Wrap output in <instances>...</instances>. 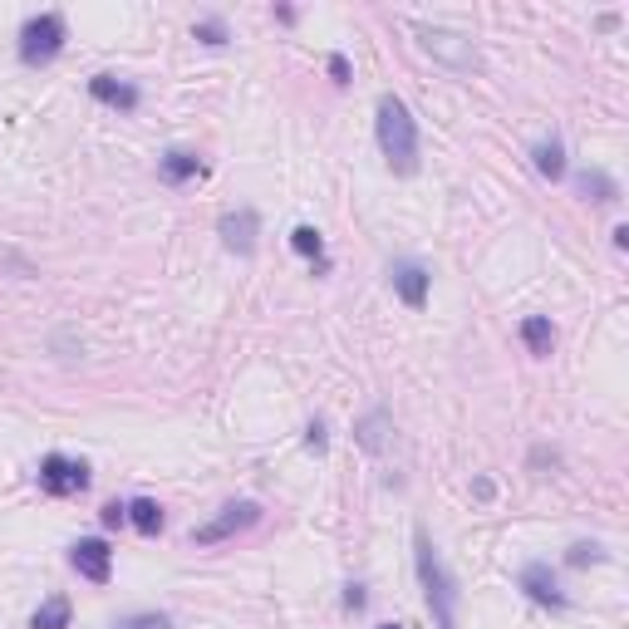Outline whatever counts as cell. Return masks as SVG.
<instances>
[{
    "mask_svg": "<svg viewBox=\"0 0 629 629\" xmlns=\"http://www.w3.org/2000/svg\"><path fill=\"white\" fill-rule=\"evenodd\" d=\"M114 629H172V620L163 610H148V615H128V620H118Z\"/></svg>",
    "mask_w": 629,
    "mask_h": 629,
    "instance_id": "obj_22",
    "label": "cell"
},
{
    "mask_svg": "<svg viewBox=\"0 0 629 629\" xmlns=\"http://www.w3.org/2000/svg\"><path fill=\"white\" fill-rule=\"evenodd\" d=\"M89 94H94L99 104L118 109V114H133V109L143 104V89L128 84V79H118V74H94V79H89Z\"/></svg>",
    "mask_w": 629,
    "mask_h": 629,
    "instance_id": "obj_11",
    "label": "cell"
},
{
    "mask_svg": "<svg viewBox=\"0 0 629 629\" xmlns=\"http://www.w3.org/2000/svg\"><path fill=\"white\" fill-rule=\"evenodd\" d=\"M217 231H222V246H227V251H236V256H256V236H261L256 207H236V212H227V217L217 222Z\"/></svg>",
    "mask_w": 629,
    "mask_h": 629,
    "instance_id": "obj_9",
    "label": "cell"
},
{
    "mask_svg": "<svg viewBox=\"0 0 629 629\" xmlns=\"http://www.w3.org/2000/svg\"><path fill=\"white\" fill-rule=\"evenodd\" d=\"M290 246H295L300 256H310L320 271H330V261H325V236H320L315 227H295L290 231Z\"/></svg>",
    "mask_w": 629,
    "mask_h": 629,
    "instance_id": "obj_19",
    "label": "cell"
},
{
    "mask_svg": "<svg viewBox=\"0 0 629 629\" xmlns=\"http://www.w3.org/2000/svg\"><path fill=\"white\" fill-rule=\"evenodd\" d=\"M379 629H403V625H379Z\"/></svg>",
    "mask_w": 629,
    "mask_h": 629,
    "instance_id": "obj_28",
    "label": "cell"
},
{
    "mask_svg": "<svg viewBox=\"0 0 629 629\" xmlns=\"http://www.w3.org/2000/svg\"><path fill=\"white\" fill-rule=\"evenodd\" d=\"M256 521H261V502H227L212 521L192 526V546H222V541H231V536L251 531Z\"/></svg>",
    "mask_w": 629,
    "mask_h": 629,
    "instance_id": "obj_4",
    "label": "cell"
},
{
    "mask_svg": "<svg viewBox=\"0 0 629 629\" xmlns=\"http://www.w3.org/2000/svg\"><path fill=\"white\" fill-rule=\"evenodd\" d=\"M413 566H418V580H423V600H428V610H433V625L438 629H462L458 625V580L448 571V561L438 556V546L428 541V531L418 526L413 531Z\"/></svg>",
    "mask_w": 629,
    "mask_h": 629,
    "instance_id": "obj_1",
    "label": "cell"
},
{
    "mask_svg": "<svg viewBox=\"0 0 629 629\" xmlns=\"http://www.w3.org/2000/svg\"><path fill=\"white\" fill-rule=\"evenodd\" d=\"M69 566L84 575L89 585H109V575H114V546L104 536H79L69 546Z\"/></svg>",
    "mask_w": 629,
    "mask_h": 629,
    "instance_id": "obj_7",
    "label": "cell"
},
{
    "mask_svg": "<svg viewBox=\"0 0 629 629\" xmlns=\"http://www.w3.org/2000/svg\"><path fill=\"white\" fill-rule=\"evenodd\" d=\"M516 585L536 600V605H551V610H566V590H561V580L556 571L546 566V561H526L521 575H516Z\"/></svg>",
    "mask_w": 629,
    "mask_h": 629,
    "instance_id": "obj_10",
    "label": "cell"
},
{
    "mask_svg": "<svg viewBox=\"0 0 629 629\" xmlns=\"http://www.w3.org/2000/svg\"><path fill=\"white\" fill-rule=\"evenodd\" d=\"M202 172V158L192 153V148H168L163 158H158V177L168 182V187H182V182H192Z\"/></svg>",
    "mask_w": 629,
    "mask_h": 629,
    "instance_id": "obj_13",
    "label": "cell"
},
{
    "mask_svg": "<svg viewBox=\"0 0 629 629\" xmlns=\"http://www.w3.org/2000/svg\"><path fill=\"white\" fill-rule=\"evenodd\" d=\"M192 35H197L202 45H227V20H222V15H202V20L192 25Z\"/></svg>",
    "mask_w": 629,
    "mask_h": 629,
    "instance_id": "obj_21",
    "label": "cell"
},
{
    "mask_svg": "<svg viewBox=\"0 0 629 629\" xmlns=\"http://www.w3.org/2000/svg\"><path fill=\"white\" fill-rule=\"evenodd\" d=\"M69 615H74L69 595H50V600L30 615V629H69Z\"/></svg>",
    "mask_w": 629,
    "mask_h": 629,
    "instance_id": "obj_17",
    "label": "cell"
},
{
    "mask_svg": "<svg viewBox=\"0 0 629 629\" xmlns=\"http://www.w3.org/2000/svg\"><path fill=\"white\" fill-rule=\"evenodd\" d=\"M364 605H369V595H364V585H344V610H354V615H359Z\"/></svg>",
    "mask_w": 629,
    "mask_h": 629,
    "instance_id": "obj_24",
    "label": "cell"
},
{
    "mask_svg": "<svg viewBox=\"0 0 629 629\" xmlns=\"http://www.w3.org/2000/svg\"><path fill=\"white\" fill-rule=\"evenodd\" d=\"M521 344H526V354L551 359V349H556V325H551V315H526V320H521Z\"/></svg>",
    "mask_w": 629,
    "mask_h": 629,
    "instance_id": "obj_14",
    "label": "cell"
},
{
    "mask_svg": "<svg viewBox=\"0 0 629 629\" xmlns=\"http://www.w3.org/2000/svg\"><path fill=\"white\" fill-rule=\"evenodd\" d=\"M128 521H133L143 536H158V531H163V507H158L153 497H133V502H128Z\"/></svg>",
    "mask_w": 629,
    "mask_h": 629,
    "instance_id": "obj_18",
    "label": "cell"
},
{
    "mask_svg": "<svg viewBox=\"0 0 629 629\" xmlns=\"http://www.w3.org/2000/svg\"><path fill=\"white\" fill-rule=\"evenodd\" d=\"M418 45H423L433 59H443L448 69H458V74H472V69H477V45H472L467 35H458V30L418 25Z\"/></svg>",
    "mask_w": 629,
    "mask_h": 629,
    "instance_id": "obj_5",
    "label": "cell"
},
{
    "mask_svg": "<svg viewBox=\"0 0 629 629\" xmlns=\"http://www.w3.org/2000/svg\"><path fill=\"white\" fill-rule=\"evenodd\" d=\"M389 286H394V295H399L408 310H423V305H428L433 276H428L423 261H394V266H389Z\"/></svg>",
    "mask_w": 629,
    "mask_h": 629,
    "instance_id": "obj_8",
    "label": "cell"
},
{
    "mask_svg": "<svg viewBox=\"0 0 629 629\" xmlns=\"http://www.w3.org/2000/svg\"><path fill=\"white\" fill-rule=\"evenodd\" d=\"M610 241H615V246L625 251V246H629V227H615V231H610Z\"/></svg>",
    "mask_w": 629,
    "mask_h": 629,
    "instance_id": "obj_27",
    "label": "cell"
},
{
    "mask_svg": "<svg viewBox=\"0 0 629 629\" xmlns=\"http://www.w3.org/2000/svg\"><path fill=\"white\" fill-rule=\"evenodd\" d=\"M64 40H69L64 15H59V10H40V15H30V20L20 25V59H25V64H50V59H59Z\"/></svg>",
    "mask_w": 629,
    "mask_h": 629,
    "instance_id": "obj_3",
    "label": "cell"
},
{
    "mask_svg": "<svg viewBox=\"0 0 629 629\" xmlns=\"http://www.w3.org/2000/svg\"><path fill=\"white\" fill-rule=\"evenodd\" d=\"M99 521H104V526H123V521H128V502H109V507L99 512Z\"/></svg>",
    "mask_w": 629,
    "mask_h": 629,
    "instance_id": "obj_25",
    "label": "cell"
},
{
    "mask_svg": "<svg viewBox=\"0 0 629 629\" xmlns=\"http://www.w3.org/2000/svg\"><path fill=\"white\" fill-rule=\"evenodd\" d=\"M531 158H536V172L546 177V182H561L566 177V143L551 133V138H541L536 148H531Z\"/></svg>",
    "mask_w": 629,
    "mask_h": 629,
    "instance_id": "obj_16",
    "label": "cell"
},
{
    "mask_svg": "<svg viewBox=\"0 0 629 629\" xmlns=\"http://www.w3.org/2000/svg\"><path fill=\"white\" fill-rule=\"evenodd\" d=\"M354 443L379 458V453L394 443V413H389V408H369V413L354 423Z\"/></svg>",
    "mask_w": 629,
    "mask_h": 629,
    "instance_id": "obj_12",
    "label": "cell"
},
{
    "mask_svg": "<svg viewBox=\"0 0 629 629\" xmlns=\"http://www.w3.org/2000/svg\"><path fill=\"white\" fill-rule=\"evenodd\" d=\"M325 443H330V438H325V423L310 418V428H305V448H310V453H325Z\"/></svg>",
    "mask_w": 629,
    "mask_h": 629,
    "instance_id": "obj_23",
    "label": "cell"
},
{
    "mask_svg": "<svg viewBox=\"0 0 629 629\" xmlns=\"http://www.w3.org/2000/svg\"><path fill=\"white\" fill-rule=\"evenodd\" d=\"M89 487V462L84 458H64V453H50L40 462V492L45 497H74Z\"/></svg>",
    "mask_w": 629,
    "mask_h": 629,
    "instance_id": "obj_6",
    "label": "cell"
},
{
    "mask_svg": "<svg viewBox=\"0 0 629 629\" xmlns=\"http://www.w3.org/2000/svg\"><path fill=\"white\" fill-rule=\"evenodd\" d=\"M330 79H335V84H349V59L344 55H330Z\"/></svg>",
    "mask_w": 629,
    "mask_h": 629,
    "instance_id": "obj_26",
    "label": "cell"
},
{
    "mask_svg": "<svg viewBox=\"0 0 629 629\" xmlns=\"http://www.w3.org/2000/svg\"><path fill=\"white\" fill-rule=\"evenodd\" d=\"M379 148H384V163L399 172V177H413L418 172V118L403 104L399 94H379Z\"/></svg>",
    "mask_w": 629,
    "mask_h": 629,
    "instance_id": "obj_2",
    "label": "cell"
},
{
    "mask_svg": "<svg viewBox=\"0 0 629 629\" xmlns=\"http://www.w3.org/2000/svg\"><path fill=\"white\" fill-rule=\"evenodd\" d=\"M566 561H571L575 571H585V566H605V561H610V551H605L600 541H575L571 551H566Z\"/></svg>",
    "mask_w": 629,
    "mask_h": 629,
    "instance_id": "obj_20",
    "label": "cell"
},
{
    "mask_svg": "<svg viewBox=\"0 0 629 629\" xmlns=\"http://www.w3.org/2000/svg\"><path fill=\"white\" fill-rule=\"evenodd\" d=\"M575 192H580L585 202H600V207H605V202H620V182L605 168H585L575 177Z\"/></svg>",
    "mask_w": 629,
    "mask_h": 629,
    "instance_id": "obj_15",
    "label": "cell"
}]
</instances>
